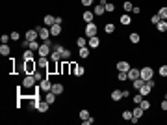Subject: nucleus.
Returning a JSON list of instances; mask_svg holds the SVG:
<instances>
[{"label": "nucleus", "instance_id": "obj_1", "mask_svg": "<svg viewBox=\"0 0 167 125\" xmlns=\"http://www.w3.org/2000/svg\"><path fill=\"white\" fill-rule=\"evenodd\" d=\"M152 88H154V81H152V78H150V81H145L143 88L139 90V93H141V95H143V97H147V95H149L150 92H152Z\"/></svg>", "mask_w": 167, "mask_h": 125}, {"label": "nucleus", "instance_id": "obj_2", "mask_svg": "<svg viewBox=\"0 0 167 125\" xmlns=\"http://www.w3.org/2000/svg\"><path fill=\"white\" fill-rule=\"evenodd\" d=\"M50 51H52V43H50V41H45L41 47H39L37 54H39V56H50Z\"/></svg>", "mask_w": 167, "mask_h": 125}, {"label": "nucleus", "instance_id": "obj_3", "mask_svg": "<svg viewBox=\"0 0 167 125\" xmlns=\"http://www.w3.org/2000/svg\"><path fill=\"white\" fill-rule=\"evenodd\" d=\"M152 75H154V69L152 67H143V69H139V77L143 78V81H150V78H152Z\"/></svg>", "mask_w": 167, "mask_h": 125}, {"label": "nucleus", "instance_id": "obj_4", "mask_svg": "<svg viewBox=\"0 0 167 125\" xmlns=\"http://www.w3.org/2000/svg\"><path fill=\"white\" fill-rule=\"evenodd\" d=\"M84 34H85V37H93V36H97V24H95V23H87V26H85Z\"/></svg>", "mask_w": 167, "mask_h": 125}, {"label": "nucleus", "instance_id": "obj_5", "mask_svg": "<svg viewBox=\"0 0 167 125\" xmlns=\"http://www.w3.org/2000/svg\"><path fill=\"white\" fill-rule=\"evenodd\" d=\"M26 66H24V69H26V73L28 75H34L35 73V69H37V62H34V60H26Z\"/></svg>", "mask_w": 167, "mask_h": 125}, {"label": "nucleus", "instance_id": "obj_6", "mask_svg": "<svg viewBox=\"0 0 167 125\" xmlns=\"http://www.w3.org/2000/svg\"><path fill=\"white\" fill-rule=\"evenodd\" d=\"M35 82H37V81H35L34 75H26V77H24V81H22V86H24V88H34Z\"/></svg>", "mask_w": 167, "mask_h": 125}, {"label": "nucleus", "instance_id": "obj_7", "mask_svg": "<svg viewBox=\"0 0 167 125\" xmlns=\"http://www.w3.org/2000/svg\"><path fill=\"white\" fill-rule=\"evenodd\" d=\"M37 32H39V37L43 41H48V36H50V28H43V26H37Z\"/></svg>", "mask_w": 167, "mask_h": 125}, {"label": "nucleus", "instance_id": "obj_8", "mask_svg": "<svg viewBox=\"0 0 167 125\" xmlns=\"http://www.w3.org/2000/svg\"><path fill=\"white\" fill-rule=\"evenodd\" d=\"M143 112H145V110H143V108H141V107H139V105H138V107H136V108H134V110H132V114H134V118H132V121H134V123H138V119H139L141 116H143Z\"/></svg>", "mask_w": 167, "mask_h": 125}, {"label": "nucleus", "instance_id": "obj_9", "mask_svg": "<svg viewBox=\"0 0 167 125\" xmlns=\"http://www.w3.org/2000/svg\"><path fill=\"white\" fill-rule=\"evenodd\" d=\"M28 39V41H37V37H39V32H37V28L35 30H28L26 32V36H24Z\"/></svg>", "mask_w": 167, "mask_h": 125}, {"label": "nucleus", "instance_id": "obj_10", "mask_svg": "<svg viewBox=\"0 0 167 125\" xmlns=\"http://www.w3.org/2000/svg\"><path fill=\"white\" fill-rule=\"evenodd\" d=\"M39 86H41L43 92H50V90H52V82L48 81V77H45L43 81H41V84H39Z\"/></svg>", "mask_w": 167, "mask_h": 125}, {"label": "nucleus", "instance_id": "obj_11", "mask_svg": "<svg viewBox=\"0 0 167 125\" xmlns=\"http://www.w3.org/2000/svg\"><path fill=\"white\" fill-rule=\"evenodd\" d=\"M128 69H130V64L126 62V60H121V62H117V71H124V73H128Z\"/></svg>", "mask_w": 167, "mask_h": 125}, {"label": "nucleus", "instance_id": "obj_12", "mask_svg": "<svg viewBox=\"0 0 167 125\" xmlns=\"http://www.w3.org/2000/svg\"><path fill=\"white\" fill-rule=\"evenodd\" d=\"M59 34H61V24L54 23L52 26H50V36H59Z\"/></svg>", "mask_w": 167, "mask_h": 125}, {"label": "nucleus", "instance_id": "obj_13", "mask_svg": "<svg viewBox=\"0 0 167 125\" xmlns=\"http://www.w3.org/2000/svg\"><path fill=\"white\" fill-rule=\"evenodd\" d=\"M56 97H58V95H56L52 90H50V92H45V101H47L48 105H52V103L56 101Z\"/></svg>", "mask_w": 167, "mask_h": 125}, {"label": "nucleus", "instance_id": "obj_14", "mask_svg": "<svg viewBox=\"0 0 167 125\" xmlns=\"http://www.w3.org/2000/svg\"><path fill=\"white\" fill-rule=\"evenodd\" d=\"M100 45V39L97 37V36H93V37H89V41H87V47L89 49H97Z\"/></svg>", "mask_w": 167, "mask_h": 125}, {"label": "nucleus", "instance_id": "obj_15", "mask_svg": "<svg viewBox=\"0 0 167 125\" xmlns=\"http://www.w3.org/2000/svg\"><path fill=\"white\" fill-rule=\"evenodd\" d=\"M143 84H145V81L141 77H138V78H134V81H132V86H134V90H138V92L143 88Z\"/></svg>", "mask_w": 167, "mask_h": 125}, {"label": "nucleus", "instance_id": "obj_16", "mask_svg": "<svg viewBox=\"0 0 167 125\" xmlns=\"http://www.w3.org/2000/svg\"><path fill=\"white\" fill-rule=\"evenodd\" d=\"M37 67L48 69V60H47V56H39V60H37Z\"/></svg>", "mask_w": 167, "mask_h": 125}, {"label": "nucleus", "instance_id": "obj_17", "mask_svg": "<svg viewBox=\"0 0 167 125\" xmlns=\"http://www.w3.org/2000/svg\"><path fill=\"white\" fill-rule=\"evenodd\" d=\"M63 84H59V82H56V84H52V92L56 93V95H61V93H63Z\"/></svg>", "mask_w": 167, "mask_h": 125}, {"label": "nucleus", "instance_id": "obj_18", "mask_svg": "<svg viewBox=\"0 0 167 125\" xmlns=\"http://www.w3.org/2000/svg\"><path fill=\"white\" fill-rule=\"evenodd\" d=\"M110 97H111V101H121V99H123V92H121V90H113Z\"/></svg>", "mask_w": 167, "mask_h": 125}, {"label": "nucleus", "instance_id": "obj_19", "mask_svg": "<svg viewBox=\"0 0 167 125\" xmlns=\"http://www.w3.org/2000/svg\"><path fill=\"white\" fill-rule=\"evenodd\" d=\"M9 52H11V49H9L8 43H2V45H0V54H2V56H9Z\"/></svg>", "mask_w": 167, "mask_h": 125}, {"label": "nucleus", "instance_id": "obj_20", "mask_svg": "<svg viewBox=\"0 0 167 125\" xmlns=\"http://www.w3.org/2000/svg\"><path fill=\"white\" fill-rule=\"evenodd\" d=\"M35 108H37L39 112H47L48 110V103L47 101H39L37 105H35Z\"/></svg>", "mask_w": 167, "mask_h": 125}, {"label": "nucleus", "instance_id": "obj_21", "mask_svg": "<svg viewBox=\"0 0 167 125\" xmlns=\"http://www.w3.org/2000/svg\"><path fill=\"white\" fill-rule=\"evenodd\" d=\"M138 77H139V69L130 67L128 69V78H130V81H134V78H138Z\"/></svg>", "mask_w": 167, "mask_h": 125}, {"label": "nucleus", "instance_id": "obj_22", "mask_svg": "<svg viewBox=\"0 0 167 125\" xmlns=\"http://www.w3.org/2000/svg\"><path fill=\"white\" fill-rule=\"evenodd\" d=\"M141 41V36H139V34L138 32H132V34H130V43H134V45H138Z\"/></svg>", "mask_w": 167, "mask_h": 125}, {"label": "nucleus", "instance_id": "obj_23", "mask_svg": "<svg viewBox=\"0 0 167 125\" xmlns=\"http://www.w3.org/2000/svg\"><path fill=\"white\" fill-rule=\"evenodd\" d=\"M54 23H56V17H54V15H45V24H47L48 28L52 26Z\"/></svg>", "mask_w": 167, "mask_h": 125}, {"label": "nucleus", "instance_id": "obj_24", "mask_svg": "<svg viewBox=\"0 0 167 125\" xmlns=\"http://www.w3.org/2000/svg\"><path fill=\"white\" fill-rule=\"evenodd\" d=\"M78 54H80V58H87L89 56V47H80Z\"/></svg>", "mask_w": 167, "mask_h": 125}, {"label": "nucleus", "instance_id": "obj_25", "mask_svg": "<svg viewBox=\"0 0 167 125\" xmlns=\"http://www.w3.org/2000/svg\"><path fill=\"white\" fill-rule=\"evenodd\" d=\"M156 28H158V32H167V21H164V19H161V21L156 24Z\"/></svg>", "mask_w": 167, "mask_h": 125}, {"label": "nucleus", "instance_id": "obj_26", "mask_svg": "<svg viewBox=\"0 0 167 125\" xmlns=\"http://www.w3.org/2000/svg\"><path fill=\"white\" fill-rule=\"evenodd\" d=\"M34 52L35 51H32V49H30V51H24L22 52V60L24 62H26V60H34Z\"/></svg>", "mask_w": 167, "mask_h": 125}, {"label": "nucleus", "instance_id": "obj_27", "mask_svg": "<svg viewBox=\"0 0 167 125\" xmlns=\"http://www.w3.org/2000/svg\"><path fill=\"white\" fill-rule=\"evenodd\" d=\"M50 60H52V62H61V54H59V52H56V51H52V52H50Z\"/></svg>", "mask_w": 167, "mask_h": 125}, {"label": "nucleus", "instance_id": "obj_28", "mask_svg": "<svg viewBox=\"0 0 167 125\" xmlns=\"http://www.w3.org/2000/svg\"><path fill=\"white\" fill-rule=\"evenodd\" d=\"M82 17H84L85 23H93V11H89V9H87V11H84Z\"/></svg>", "mask_w": 167, "mask_h": 125}, {"label": "nucleus", "instance_id": "obj_29", "mask_svg": "<svg viewBox=\"0 0 167 125\" xmlns=\"http://www.w3.org/2000/svg\"><path fill=\"white\" fill-rule=\"evenodd\" d=\"M130 23H132V17H130V15H121V24H124V26H128Z\"/></svg>", "mask_w": 167, "mask_h": 125}, {"label": "nucleus", "instance_id": "obj_30", "mask_svg": "<svg viewBox=\"0 0 167 125\" xmlns=\"http://www.w3.org/2000/svg\"><path fill=\"white\" fill-rule=\"evenodd\" d=\"M93 11H95V15H104V13H106V9H104V6H102V4H97Z\"/></svg>", "mask_w": 167, "mask_h": 125}, {"label": "nucleus", "instance_id": "obj_31", "mask_svg": "<svg viewBox=\"0 0 167 125\" xmlns=\"http://www.w3.org/2000/svg\"><path fill=\"white\" fill-rule=\"evenodd\" d=\"M104 9H106V13H111V11H115V4H113V2H106Z\"/></svg>", "mask_w": 167, "mask_h": 125}, {"label": "nucleus", "instance_id": "obj_32", "mask_svg": "<svg viewBox=\"0 0 167 125\" xmlns=\"http://www.w3.org/2000/svg\"><path fill=\"white\" fill-rule=\"evenodd\" d=\"M132 8H134V6H132V2H130V0L123 2V9H124V11H128V13H130V11H132Z\"/></svg>", "mask_w": 167, "mask_h": 125}, {"label": "nucleus", "instance_id": "obj_33", "mask_svg": "<svg viewBox=\"0 0 167 125\" xmlns=\"http://www.w3.org/2000/svg\"><path fill=\"white\" fill-rule=\"evenodd\" d=\"M123 118H124V119H128V121H132V118H134L132 110H123Z\"/></svg>", "mask_w": 167, "mask_h": 125}, {"label": "nucleus", "instance_id": "obj_34", "mask_svg": "<svg viewBox=\"0 0 167 125\" xmlns=\"http://www.w3.org/2000/svg\"><path fill=\"white\" fill-rule=\"evenodd\" d=\"M143 99H145V97H143V95H141V93L138 92V93L134 95V99H132V101H134V105H139L141 101H143Z\"/></svg>", "mask_w": 167, "mask_h": 125}, {"label": "nucleus", "instance_id": "obj_35", "mask_svg": "<svg viewBox=\"0 0 167 125\" xmlns=\"http://www.w3.org/2000/svg\"><path fill=\"white\" fill-rule=\"evenodd\" d=\"M117 78L121 82H124V81H128V73H124V71H119V75H117Z\"/></svg>", "mask_w": 167, "mask_h": 125}, {"label": "nucleus", "instance_id": "obj_36", "mask_svg": "<svg viewBox=\"0 0 167 125\" xmlns=\"http://www.w3.org/2000/svg\"><path fill=\"white\" fill-rule=\"evenodd\" d=\"M104 30H106V34H113V32H115V26H113L111 23H108V24L104 26Z\"/></svg>", "mask_w": 167, "mask_h": 125}, {"label": "nucleus", "instance_id": "obj_37", "mask_svg": "<svg viewBox=\"0 0 167 125\" xmlns=\"http://www.w3.org/2000/svg\"><path fill=\"white\" fill-rule=\"evenodd\" d=\"M76 45H78V49L80 47H87V41H85V37H78L76 39Z\"/></svg>", "mask_w": 167, "mask_h": 125}, {"label": "nucleus", "instance_id": "obj_38", "mask_svg": "<svg viewBox=\"0 0 167 125\" xmlns=\"http://www.w3.org/2000/svg\"><path fill=\"white\" fill-rule=\"evenodd\" d=\"M78 118L84 121V119H87V118H89V112H87V110H80V112H78Z\"/></svg>", "mask_w": 167, "mask_h": 125}, {"label": "nucleus", "instance_id": "obj_39", "mask_svg": "<svg viewBox=\"0 0 167 125\" xmlns=\"http://www.w3.org/2000/svg\"><path fill=\"white\" fill-rule=\"evenodd\" d=\"M158 15L161 19H164V21H167V8H160V11H158Z\"/></svg>", "mask_w": 167, "mask_h": 125}, {"label": "nucleus", "instance_id": "obj_40", "mask_svg": "<svg viewBox=\"0 0 167 125\" xmlns=\"http://www.w3.org/2000/svg\"><path fill=\"white\" fill-rule=\"evenodd\" d=\"M39 47H41V45H39L37 41H30V47H28V49H32V51L37 52V51H39Z\"/></svg>", "mask_w": 167, "mask_h": 125}, {"label": "nucleus", "instance_id": "obj_41", "mask_svg": "<svg viewBox=\"0 0 167 125\" xmlns=\"http://www.w3.org/2000/svg\"><path fill=\"white\" fill-rule=\"evenodd\" d=\"M139 107H141V108H143V110H149V108H150V103H149V101H147V99H143V101H141V103H139Z\"/></svg>", "mask_w": 167, "mask_h": 125}, {"label": "nucleus", "instance_id": "obj_42", "mask_svg": "<svg viewBox=\"0 0 167 125\" xmlns=\"http://www.w3.org/2000/svg\"><path fill=\"white\" fill-rule=\"evenodd\" d=\"M61 58L63 60H69L71 58V51H69V49H63V51H61Z\"/></svg>", "mask_w": 167, "mask_h": 125}, {"label": "nucleus", "instance_id": "obj_43", "mask_svg": "<svg viewBox=\"0 0 167 125\" xmlns=\"http://www.w3.org/2000/svg\"><path fill=\"white\" fill-rule=\"evenodd\" d=\"M161 21V17H160V15H152V17H150V23H152V24H158Z\"/></svg>", "mask_w": 167, "mask_h": 125}, {"label": "nucleus", "instance_id": "obj_44", "mask_svg": "<svg viewBox=\"0 0 167 125\" xmlns=\"http://www.w3.org/2000/svg\"><path fill=\"white\" fill-rule=\"evenodd\" d=\"M9 36H11V41H19V39H21V36H19V32H11Z\"/></svg>", "mask_w": 167, "mask_h": 125}, {"label": "nucleus", "instance_id": "obj_45", "mask_svg": "<svg viewBox=\"0 0 167 125\" xmlns=\"http://www.w3.org/2000/svg\"><path fill=\"white\" fill-rule=\"evenodd\" d=\"M9 39H11V36H9V34H4V36L0 37V41H2V43H8Z\"/></svg>", "mask_w": 167, "mask_h": 125}, {"label": "nucleus", "instance_id": "obj_46", "mask_svg": "<svg viewBox=\"0 0 167 125\" xmlns=\"http://www.w3.org/2000/svg\"><path fill=\"white\" fill-rule=\"evenodd\" d=\"M160 75H161V77H167V66H161L160 67Z\"/></svg>", "mask_w": 167, "mask_h": 125}, {"label": "nucleus", "instance_id": "obj_47", "mask_svg": "<svg viewBox=\"0 0 167 125\" xmlns=\"http://www.w3.org/2000/svg\"><path fill=\"white\" fill-rule=\"evenodd\" d=\"M93 121H95V119H93V118H91V116H89L87 119H84V121H82V123H84V125H91V123H93Z\"/></svg>", "mask_w": 167, "mask_h": 125}, {"label": "nucleus", "instance_id": "obj_48", "mask_svg": "<svg viewBox=\"0 0 167 125\" xmlns=\"http://www.w3.org/2000/svg\"><path fill=\"white\" fill-rule=\"evenodd\" d=\"M82 4H84V6H85V8H89V6H91V4H93V0H82Z\"/></svg>", "mask_w": 167, "mask_h": 125}, {"label": "nucleus", "instance_id": "obj_49", "mask_svg": "<svg viewBox=\"0 0 167 125\" xmlns=\"http://www.w3.org/2000/svg\"><path fill=\"white\" fill-rule=\"evenodd\" d=\"M160 107H161V110H167V99H164V101H161Z\"/></svg>", "mask_w": 167, "mask_h": 125}, {"label": "nucleus", "instance_id": "obj_50", "mask_svg": "<svg viewBox=\"0 0 167 125\" xmlns=\"http://www.w3.org/2000/svg\"><path fill=\"white\" fill-rule=\"evenodd\" d=\"M34 77H35V81H43V75L41 73H34Z\"/></svg>", "mask_w": 167, "mask_h": 125}, {"label": "nucleus", "instance_id": "obj_51", "mask_svg": "<svg viewBox=\"0 0 167 125\" xmlns=\"http://www.w3.org/2000/svg\"><path fill=\"white\" fill-rule=\"evenodd\" d=\"M139 11H141V9H139V8H138V6H134V8H132V13H134V15H138V13H139Z\"/></svg>", "mask_w": 167, "mask_h": 125}]
</instances>
